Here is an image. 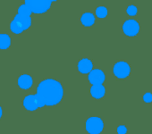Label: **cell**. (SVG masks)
<instances>
[{
	"instance_id": "8",
	"label": "cell",
	"mask_w": 152,
	"mask_h": 134,
	"mask_svg": "<svg viewBox=\"0 0 152 134\" xmlns=\"http://www.w3.org/2000/svg\"><path fill=\"white\" fill-rule=\"evenodd\" d=\"M88 79L92 85H99V84H103V82L106 80V76L103 71L99 69H94L89 73Z\"/></svg>"
},
{
	"instance_id": "20",
	"label": "cell",
	"mask_w": 152,
	"mask_h": 134,
	"mask_svg": "<svg viewBox=\"0 0 152 134\" xmlns=\"http://www.w3.org/2000/svg\"><path fill=\"white\" fill-rule=\"evenodd\" d=\"M52 2H56V1H57V0H51Z\"/></svg>"
},
{
	"instance_id": "7",
	"label": "cell",
	"mask_w": 152,
	"mask_h": 134,
	"mask_svg": "<svg viewBox=\"0 0 152 134\" xmlns=\"http://www.w3.org/2000/svg\"><path fill=\"white\" fill-rule=\"evenodd\" d=\"M124 33L129 37L136 36L140 31V25L135 20H127L123 25Z\"/></svg>"
},
{
	"instance_id": "14",
	"label": "cell",
	"mask_w": 152,
	"mask_h": 134,
	"mask_svg": "<svg viewBox=\"0 0 152 134\" xmlns=\"http://www.w3.org/2000/svg\"><path fill=\"white\" fill-rule=\"evenodd\" d=\"M31 9L24 4L19 7L18 8V15H21L23 16H31Z\"/></svg>"
},
{
	"instance_id": "15",
	"label": "cell",
	"mask_w": 152,
	"mask_h": 134,
	"mask_svg": "<svg viewBox=\"0 0 152 134\" xmlns=\"http://www.w3.org/2000/svg\"><path fill=\"white\" fill-rule=\"evenodd\" d=\"M96 15L99 18H101V19L106 18L107 15V9L105 7H99L96 9Z\"/></svg>"
},
{
	"instance_id": "12",
	"label": "cell",
	"mask_w": 152,
	"mask_h": 134,
	"mask_svg": "<svg viewBox=\"0 0 152 134\" xmlns=\"http://www.w3.org/2000/svg\"><path fill=\"white\" fill-rule=\"evenodd\" d=\"M81 22L82 23L86 26V27H90L92 26L95 23V16L93 14L91 13H85L82 15L81 17Z\"/></svg>"
},
{
	"instance_id": "9",
	"label": "cell",
	"mask_w": 152,
	"mask_h": 134,
	"mask_svg": "<svg viewBox=\"0 0 152 134\" xmlns=\"http://www.w3.org/2000/svg\"><path fill=\"white\" fill-rule=\"evenodd\" d=\"M92 66H93L92 62L90 59L83 58L78 63V70L81 74H86L92 70Z\"/></svg>"
},
{
	"instance_id": "13",
	"label": "cell",
	"mask_w": 152,
	"mask_h": 134,
	"mask_svg": "<svg viewBox=\"0 0 152 134\" xmlns=\"http://www.w3.org/2000/svg\"><path fill=\"white\" fill-rule=\"evenodd\" d=\"M11 45V39L7 34H0V49H7Z\"/></svg>"
},
{
	"instance_id": "2",
	"label": "cell",
	"mask_w": 152,
	"mask_h": 134,
	"mask_svg": "<svg viewBox=\"0 0 152 134\" xmlns=\"http://www.w3.org/2000/svg\"><path fill=\"white\" fill-rule=\"evenodd\" d=\"M31 26V16H23L17 14L10 24V29L12 32L15 34H20L23 31L28 30Z\"/></svg>"
},
{
	"instance_id": "19",
	"label": "cell",
	"mask_w": 152,
	"mask_h": 134,
	"mask_svg": "<svg viewBox=\"0 0 152 134\" xmlns=\"http://www.w3.org/2000/svg\"><path fill=\"white\" fill-rule=\"evenodd\" d=\"M2 115H3V110H2V107H1V106H0V119H1Z\"/></svg>"
},
{
	"instance_id": "18",
	"label": "cell",
	"mask_w": 152,
	"mask_h": 134,
	"mask_svg": "<svg viewBox=\"0 0 152 134\" xmlns=\"http://www.w3.org/2000/svg\"><path fill=\"white\" fill-rule=\"evenodd\" d=\"M117 132H118V134H125L127 132V129L125 126L121 125L117 128Z\"/></svg>"
},
{
	"instance_id": "6",
	"label": "cell",
	"mask_w": 152,
	"mask_h": 134,
	"mask_svg": "<svg viewBox=\"0 0 152 134\" xmlns=\"http://www.w3.org/2000/svg\"><path fill=\"white\" fill-rule=\"evenodd\" d=\"M23 106L28 111H35L44 106L37 97V95H29L24 98L23 99Z\"/></svg>"
},
{
	"instance_id": "3",
	"label": "cell",
	"mask_w": 152,
	"mask_h": 134,
	"mask_svg": "<svg viewBox=\"0 0 152 134\" xmlns=\"http://www.w3.org/2000/svg\"><path fill=\"white\" fill-rule=\"evenodd\" d=\"M51 0H25V5L33 14H44L49 10Z\"/></svg>"
},
{
	"instance_id": "1",
	"label": "cell",
	"mask_w": 152,
	"mask_h": 134,
	"mask_svg": "<svg viewBox=\"0 0 152 134\" xmlns=\"http://www.w3.org/2000/svg\"><path fill=\"white\" fill-rule=\"evenodd\" d=\"M36 95L44 106H52L61 102L64 97V89L59 82L47 79L39 84Z\"/></svg>"
},
{
	"instance_id": "17",
	"label": "cell",
	"mask_w": 152,
	"mask_h": 134,
	"mask_svg": "<svg viewBox=\"0 0 152 134\" xmlns=\"http://www.w3.org/2000/svg\"><path fill=\"white\" fill-rule=\"evenodd\" d=\"M143 99L146 103H150L152 102V94L151 93H146L143 96Z\"/></svg>"
},
{
	"instance_id": "10",
	"label": "cell",
	"mask_w": 152,
	"mask_h": 134,
	"mask_svg": "<svg viewBox=\"0 0 152 134\" xmlns=\"http://www.w3.org/2000/svg\"><path fill=\"white\" fill-rule=\"evenodd\" d=\"M32 84H33V80L31 76L28 74H23L18 79V85L23 90H28L31 88Z\"/></svg>"
},
{
	"instance_id": "11",
	"label": "cell",
	"mask_w": 152,
	"mask_h": 134,
	"mask_svg": "<svg viewBox=\"0 0 152 134\" xmlns=\"http://www.w3.org/2000/svg\"><path fill=\"white\" fill-rule=\"evenodd\" d=\"M106 93V89L102 84H99V85H92L91 89V94L93 98L99 99L105 96Z\"/></svg>"
},
{
	"instance_id": "5",
	"label": "cell",
	"mask_w": 152,
	"mask_h": 134,
	"mask_svg": "<svg viewBox=\"0 0 152 134\" xmlns=\"http://www.w3.org/2000/svg\"><path fill=\"white\" fill-rule=\"evenodd\" d=\"M114 74L119 79H124L129 76L131 73V68L126 62H118L115 64L113 69Z\"/></svg>"
},
{
	"instance_id": "4",
	"label": "cell",
	"mask_w": 152,
	"mask_h": 134,
	"mask_svg": "<svg viewBox=\"0 0 152 134\" xmlns=\"http://www.w3.org/2000/svg\"><path fill=\"white\" fill-rule=\"evenodd\" d=\"M85 127H86V130L90 134H99L103 130L104 123L99 117L92 116L86 121Z\"/></svg>"
},
{
	"instance_id": "16",
	"label": "cell",
	"mask_w": 152,
	"mask_h": 134,
	"mask_svg": "<svg viewBox=\"0 0 152 134\" xmlns=\"http://www.w3.org/2000/svg\"><path fill=\"white\" fill-rule=\"evenodd\" d=\"M137 12H138V9L135 6L132 5V6H129L127 10H126V13L128 14V15L130 16H135L137 15Z\"/></svg>"
}]
</instances>
